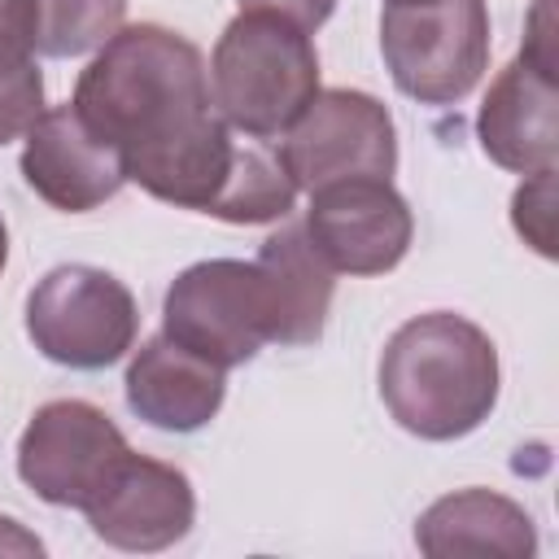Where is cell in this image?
<instances>
[{
    "label": "cell",
    "mask_w": 559,
    "mask_h": 559,
    "mask_svg": "<svg viewBox=\"0 0 559 559\" xmlns=\"http://www.w3.org/2000/svg\"><path fill=\"white\" fill-rule=\"evenodd\" d=\"M480 148L515 175L555 170L559 157V83H555V17L537 0L524 26V48L485 92L476 114Z\"/></svg>",
    "instance_id": "obj_7"
},
{
    "label": "cell",
    "mask_w": 559,
    "mask_h": 559,
    "mask_svg": "<svg viewBox=\"0 0 559 559\" xmlns=\"http://www.w3.org/2000/svg\"><path fill=\"white\" fill-rule=\"evenodd\" d=\"M135 328L131 288L100 266H52L26 297V336L48 362L74 371L114 367L135 345Z\"/></svg>",
    "instance_id": "obj_5"
},
{
    "label": "cell",
    "mask_w": 559,
    "mask_h": 559,
    "mask_svg": "<svg viewBox=\"0 0 559 559\" xmlns=\"http://www.w3.org/2000/svg\"><path fill=\"white\" fill-rule=\"evenodd\" d=\"M162 332L214 367H240L271 341V293L258 262L210 258L175 275Z\"/></svg>",
    "instance_id": "obj_6"
},
{
    "label": "cell",
    "mask_w": 559,
    "mask_h": 559,
    "mask_svg": "<svg viewBox=\"0 0 559 559\" xmlns=\"http://www.w3.org/2000/svg\"><path fill=\"white\" fill-rule=\"evenodd\" d=\"M511 218H515V231L524 236V245H533L542 258L555 253V170L524 175V183L515 188V201H511Z\"/></svg>",
    "instance_id": "obj_19"
},
{
    "label": "cell",
    "mask_w": 559,
    "mask_h": 559,
    "mask_svg": "<svg viewBox=\"0 0 559 559\" xmlns=\"http://www.w3.org/2000/svg\"><path fill=\"white\" fill-rule=\"evenodd\" d=\"M297 183L284 170L280 153L266 148V140H236V157L227 170V183L218 201L210 205V218L223 223H275L293 210Z\"/></svg>",
    "instance_id": "obj_17"
},
{
    "label": "cell",
    "mask_w": 559,
    "mask_h": 559,
    "mask_svg": "<svg viewBox=\"0 0 559 559\" xmlns=\"http://www.w3.org/2000/svg\"><path fill=\"white\" fill-rule=\"evenodd\" d=\"M380 397L397 428L419 441L467 437L498 402V349L485 328L454 310L415 314L380 354Z\"/></svg>",
    "instance_id": "obj_2"
},
{
    "label": "cell",
    "mask_w": 559,
    "mask_h": 559,
    "mask_svg": "<svg viewBox=\"0 0 559 559\" xmlns=\"http://www.w3.org/2000/svg\"><path fill=\"white\" fill-rule=\"evenodd\" d=\"M415 546L428 559H528L537 550V528L520 502L493 489H459L415 520Z\"/></svg>",
    "instance_id": "obj_14"
},
{
    "label": "cell",
    "mask_w": 559,
    "mask_h": 559,
    "mask_svg": "<svg viewBox=\"0 0 559 559\" xmlns=\"http://www.w3.org/2000/svg\"><path fill=\"white\" fill-rule=\"evenodd\" d=\"M240 9H266V13H280V17L297 22L301 31H319L332 17L336 0H240Z\"/></svg>",
    "instance_id": "obj_20"
},
{
    "label": "cell",
    "mask_w": 559,
    "mask_h": 559,
    "mask_svg": "<svg viewBox=\"0 0 559 559\" xmlns=\"http://www.w3.org/2000/svg\"><path fill=\"white\" fill-rule=\"evenodd\" d=\"M4 262H9V231H4V218H0V271H4Z\"/></svg>",
    "instance_id": "obj_22"
},
{
    "label": "cell",
    "mask_w": 559,
    "mask_h": 559,
    "mask_svg": "<svg viewBox=\"0 0 559 559\" xmlns=\"http://www.w3.org/2000/svg\"><path fill=\"white\" fill-rule=\"evenodd\" d=\"M275 153L306 192L336 179H389L397 166V131L376 96L328 87L301 109Z\"/></svg>",
    "instance_id": "obj_8"
},
{
    "label": "cell",
    "mask_w": 559,
    "mask_h": 559,
    "mask_svg": "<svg viewBox=\"0 0 559 559\" xmlns=\"http://www.w3.org/2000/svg\"><path fill=\"white\" fill-rule=\"evenodd\" d=\"M79 118L118 153L122 175L148 197L210 214L236 135L210 96V70L192 39L157 22L118 26L74 83Z\"/></svg>",
    "instance_id": "obj_1"
},
{
    "label": "cell",
    "mask_w": 559,
    "mask_h": 559,
    "mask_svg": "<svg viewBox=\"0 0 559 559\" xmlns=\"http://www.w3.org/2000/svg\"><path fill=\"white\" fill-rule=\"evenodd\" d=\"M380 52L397 92H406L419 105H454L480 83L489 66V4H384Z\"/></svg>",
    "instance_id": "obj_4"
},
{
    "label": "cell",
    "mask_w": 559,
    "mask_h": 559,
    "mask_svg": "<svg viewBox=\"0 0 559 559\" xmlns=\"http://www.w3.org/2000/svg\"><path fill=\"white\" fill-rule=\"evenodd\" d=\"M253 262L262 266L266 293H271V341L314 345L328 323L336 271L314 253V245L306 240V227L288 223L275 236H266Z\"/></svg>",
    "instance_id": "obj_15"
},
{
    "label": "cell",
    "mask_w": 559,
    "mask_h": 559,
    "mask_svg": "<svg viewBox=\"0 0 559 559\" xmlns=\"http://www.w3.org/2000/svg\"><path fill=\"white\" fill-rule=\"evenodd\" d=\"M131 454L118 424L79 397H57L31 415L17 437V476L52 507L87 511L114 467Z\"/></svg>",
    "instance_id": "obj_9"
},
{
    "label": "cell",
    "mask_w": 559,
    "mask_h": 559,
    "mask_svg": "<svg viewBox=\"0 0 559 559\" xmlns=\"http://www.w3.org/2000/svg\"><path fill=\"white\" fill-rule=\"evenodd\" d=\"M223 367L183 349L166 332L153 336L127 367V406L162 432H197L223 406Z\"/></svg>",
    "instance_id": "obj_13"
},
{
    "label": "cell",
    "mask_w": 559,
    "mask_h": 559,
    "mask_svg": "<svg viewBox=\"0 0 559 559\" xmlns=\"http://www.w3.org/2000/svg\"><path fill=\"white\" fill-rule=\"evenodd\" d=\"M301 227L314 253L349 275L393 271L415 236L411 205L389 179H336L314 188Z\"/></svg>",
    "instance_id": "obj_10"
},
{
    "label": "cell",
    "mask_w": 559,
    "mask_h": 559,
    "mask_svg": "<svg viewBox=\"0 0 559 559\" xmlns=\"http://www.w3.org/2000/svg\"><path fill=\"white\" fill-rule=\"evenodd\" d=\"M39 4L0 0V144L31 131L44 114V74L35 66Z\"/></svg>",
    "instance_id": "obj_16"
},
{
    "label": "cell",
    "mask_w": 559,
    "mask_h": 559,
    "mask_svg": "<svg viewBox=\"0 0 559 559\" xmlns=\"http://www.w3.org/2000/svg\"><path fill=\"white\" fill-rule=\"evenodd\" d=\"M39 4V52L83 57L100 48L127 13V0H35Z\"/></svg>",
    "instance_id": "obj_18"
},
{
    "label": "cell",
    "mask_w": 559,
    "mask_h": 559,
    "mask_svg": "<svg viewBox=\"0 0 559 559\" xmlns=\"http://www.w3.org/2000/svg\"><path fill=\"white\" fill-rule=\"evenodd\" d=\"M22 179L35 197L66 214H87L127 183L118 153L79 118L74 105L44 109L31 122L22 148Z\"/></svg>",
    "instance_id": "obj_12"
},
{
    "label": "cell",
    "mask_w": 559,
    "mask_h": 559,
    "mask_svg": "<svg viewBox=\"0 0 559 559\" xmlns=\"http://www.w3.org/2000/svg\"><path fill=\"white\" fill-rule=\"evenodd\" d=\"M83 515L100 542L148 555V550H166L188 537L197 520V498L179 467L131 450L114 467L105 489L87 502Z\"/></svg>",
    "instance_id": "obj_11"
},
{
    "label": "cell",
    "mask_w": 559,
    "mask_h": 559,
    "mask_svg": "<svg viewBox=\"0 0 559 559\" xmlns=\"http://www.w3.org/2000/svg\"><path fill=\"white\" fill-rule=\"evenodd\" d=\"M210 96L231 131L253 140L284 135L319 96L310 31L266 9H240L214 44Z\"/></svg>",
    "instance_id": "obj_3"
},
{
    "label": "cell",
    "mask_w": 559,
    "mask_h": 559,
    "mask_svg": "<svg viewBox=\"0 0 559 559\" xmlns=\"http://www.w3.org/2000/svg\"><path fill=\"white\" fill-rule=\"evenodd\" d=\"M384 4H428V0H384Z\"/></svg>",
    "instance_id": "obj_23"
},
{
    "label": "cell",
    "mask_w": 559,
    "mask_h": 559,
    "mask_svg": "<svg viewBox=\"0 0 559 559\" xmlns=\"http://www.w3.org/2000/svg\"><path fill=\"white\" fill-rule=\"evenodd\" d=\"M39 550H44L39 537H31L17 520L0 515V555H39Z\"/></svg>",
    "instance_id": "obj_21"
}]
</instances>
